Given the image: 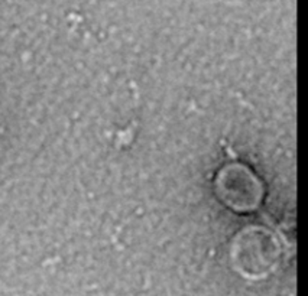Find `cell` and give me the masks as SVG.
<instances>
[{"label": "cell", "instance_id": "6da1fadb", "mask_svg": "<svg viewBox=\"0 0 308 296\" xmlns=\"http://www.w3.org/2000/svg\"><path fill=\"white\" fill-rule=\"evenodd\" d=\"M279 244L275 236L258 227L243 230L234 238L231 260L240 274L246 277H262L276 267Z\"/></svg>", "mask_w": 308, "mask_h": 296}, {"label": "cell", "instance_id": "7a4b0ae2", "mask_svg": "<svg viewBox=\"0 0 308 296\" xmlns=\"http://www.w3.org/2000/svg\"><path fill=\"white\" fill-rule=\"evenodd\" d=\"M214 189L224 205L239 213L255 209L263 195L260 181L240 163L224 166L214 181Z\"/></svg>", "mask_w": 308, "mask_h": 296}]
</instances>
